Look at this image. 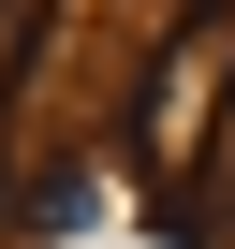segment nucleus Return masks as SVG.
Listing matches in <instances>:
<instances>
[{
    "label": "nucleus",
    "instance_id": "obj_1",
    "mask_svg": "<svg viewBox=\"0 0 235 249\" xmlns=\"http://www.w3.org/2000/svg\"><path fill=\"white\" fill-rule=\"evenodd\" d=\"M220 117H235V0H191L147 44V73H133V161H147L162 220H191V176L220 147Z\"/></svg>",
    "mask_w": 235,
    "mask_h": 249
}]
</instances>
